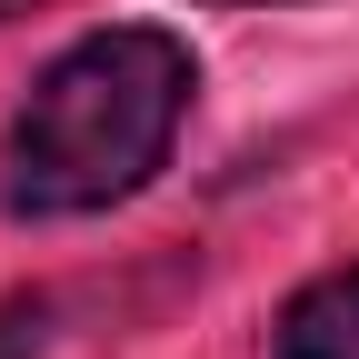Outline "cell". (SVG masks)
<instances>
[{"instance_id": "5b68a950", "label": "cell", "mask_w": 359, "mask_h": 359, "mask_svg": "<svg viewBox=\"0 0 359 359\" xmlns=\"http://www.w3.org/2000/svg\"><path fill=\"white\" fill-rule=\"evenodd\" d=\"M219 11H269V0H219Z\"/></svg>"}, {"instance_id": "6da1fadb", "label": "cell", "mask_w": 359, "mask_h": 359, "mask_svg": "<svg viewBox=\"0 0 359 359\" xmlns=\"http://www.w3.org/2000/svg\"><path fill=\"white\" fill-rule=\"evenodd\" d=\"M200 60L160 20H110L30 80V100L0 130V210L11 219H100L140 200L170 170L190 120Z\"/></svg>"}, {"instance_id": "7a4b0ae2", "label": "cell", "mask_w": 359, "mask_h": 359, "mask_svg": "<svg viewBox=\"0 0 359 359\" xmlns=\"http://www.w3.org/2000/svg\"><path fill=\"white\" fill-rule=\"evenodd\" d=\"M269 359H359V259L320 269L280 299L269 320Z\"/></svg>"}, {"instance_id": "277c9868", "label": "cell", "mask_w": 359, "mask_h": 359, "mask_svg": "<svg viewBox=\"0 0 359 359\" xmlns=\"http://www.w3.org/2000/svg\"><path fill=\"white\" fill-rule=\"evenodd\" d=\"M30 11H60V0H0V20H30Z\"/></svg>"}, {"instance_id": "3957f363", "label": "cell", "mask_w": 359, "mask_h": 359, "mask_svg": "<svg viewBox=\"0 0 359 359\" xmlns=\"http://www.w3.org/2000/svg\"><path fill=\"white\" fill-rule=\"evenodd\" d=\"M30 349H40V299L0 309V359H30Z\"/></svg>"}]
</instances>
